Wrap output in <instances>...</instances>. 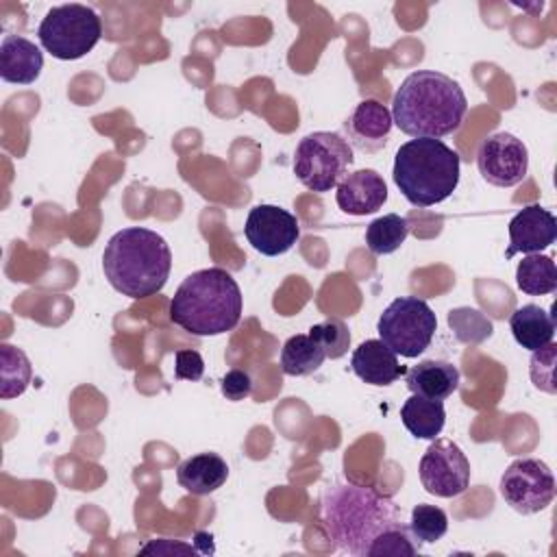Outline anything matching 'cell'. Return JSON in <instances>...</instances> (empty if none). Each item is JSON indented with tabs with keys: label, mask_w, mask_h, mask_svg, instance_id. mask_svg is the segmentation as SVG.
Masks as SVG:
<instances>
[{
	"label": "cell",
	"mask_w": 557,
	"mask_h": 557,
	"mask_svg": "<svg viewBox=\"0 0 557 557\" xmlns=\"http://www.w3.org/2000/svg\"><path fill=\"white\" fill-rule=\"evenodd\" d=\"M498 487L503 500L522 516L546 509L555 498L553 470L535 457L513 459L505 468Z\"/></svg>",
	"instance_id": "9c48e42d"
},
{
	"label": "cell",
	"mask_w": 557,
	"mask_h": 557,
	"mask_svg": "<svg viewBox=\"0 0 557 557\" xmlns=\"http://www.w3.org/2000/svg\"><path fill=\"white\" fill-rule=\"evenodd\" d=\"M220 389L228 400H244L250 396L252 392V379L246 370H228L222 381H220Z\"/></svg>",
	"instance_id": "4dcf8cb0"
},
{
	"label": "cell",
	"mask_w": 557,
	"mask_h": 557,
	"mask_svg": "<svg viewBox=\"0 0 557 557\" xmlns=\"http://www.w3.org/2000/svg\"><path fill=\"white\" fill-rule=\"evenodd\" d=\"M352 372L368 385H392L398 381L407 368L400 366L396 352H392L381 339L361 342L350 357Z\"/></svg>",
	"instance_id": "2e32d148"
},
{
	"label": "cell",
	"mask_w": 557,
	"mask_h": 557,
	"mask_svg": "<svg viewBox=\"0 0 557 557\" xmlns=\"http://www.w3.org/2000/svg\"><path fill=\"white\" fill-rule=\"evenodd\" d=\"M242 289L224 268H205L185 276L170 300V320L196 337L222 335L239 324Z\"/></svg>",
	"instance_id": "277c9868"
},
{
	"label": "cell",
	"mask_w": 557,
	"mask_h": 557,
	"mask_svg": "<svg viewBox=\"0 0 557 557\" xmlns=\"http://www.w3.org/2000/svg\"><path fill=\"white\" fill-rule=\"evenodd\" d=\"M513 339L527 350H540L555 337V318L540 305H522L509 315Z\"/></svg>",
	"instance_id": "ffe728a7"
},
{
	"label": "cell",
	"mask_w": 557,
	"mask_h": 557,
	"mask_svg": "<svg viewBox=\"0 0 557 557\" xmlns=\"http://www.w3.org/2000/svg\"><path fill=\"white\" fill-rule=\"evenodd\" d=\"M400 420L405 429L418 440H435L446 422V409L442 400H429L411 394L400 407Z\"/></svg>",
	"instance_id": "44dd1931"
},
{
	"label": "cell",
	"mask_w": 557,
	"mask_h": 557,
	"mask_svg": "<svg viewBox=\"0 0 557 557\" xmlns=\"http://www.w3.org/2000/svg\"><path fill=\"white\" fill-rule=\"evenodd\" d=\"M516 285L529 296H544L557 289V265L550 257L533 252L516 268Z\"/></svg>",
	"instance_id": "603a6c76"
},
{
	"label": "cell",
	"mask_w": 557,
	"mask_h": 557,
	"mask_svg": "<svg viewBox=\"0 0 557 557\" xmlns=\"http://www.w3.org/2000/svg\"><path fill=\"white\" fill-rule=\"evenodd\" d=\"M44 67L41 50L26 37L4 35L0 44V78L13 85H30Z\"/></svg>",
	"instance_id": "e0dca14e"
},
{
	"label": "cell",
	"mask_w": 557,
	"mask_h": 557,
	"mask_svg": "<svg viewBox=\"0 0 557 557\" xmlns=\"http://www.w3.org/2000/svg\"><path fill=\"white\" fill-rule=\"evenodd\" d=\"M102 270L109 285L128 298L159 294L172 270L168 242L150 228L126 226L111 235L102 252Z\"/></svg>",
	"instance_id": "3957f363"
},
{
	"label": "cell",
	"mask_w": 557,
	"mask_h": 557,
	"mask_svg": "<svg viewBox=\"0 0 557 557\" xmlns=\"http://www.w3.org/2000/svg\"><path fill=\"white\" fill-rule=\"evenodd\" d=\"M418 472L422 487L440 498H455L470 485V461L463 450L446 437H435L429 444Z\"/></svg>",
	"instance_id": "30bf717a"
},
{
	"label": "cell",
	"mask_w": 557,
	"mask_h": 557,
	"mask_svg": "<svg viewBox=\"0 0 557 557\" xmlns=\"http://www.w3.org/2000/svg\"><path fill=\"white\" fill-rule=\"evenodd\" d=\"M37 37L44 50L54 59L76 61L94 50V46L100 41L102 22L87 4H59L44 15Z\"/></svg>",
	"instance_id": "52a82bcc"
},
{
	"label": "cell",
	"mask_w": 557,
	"mask_h": 557,
	"mask_svg": "<svg viewBox=\"0 0 557 557\" xmlns=\"http://www.w3.org/2000/svg\"><path fill=\"white\" fill-rule=\"evenodd\" d=\"M376 331L379 339L392 352L413 359L429 348L437 331V318L426 300L418 296H400L383 309Z\"/></svg>",
	"instance_id": "ba28073f"
},
{
	"label": "cell",
	"mask_w": 557,
	"mask_h": 557,
	"mask_svg": "<svg viewBox=\"0 0 557 557\" xmlns=\"http://www.w3.org/2000/svg\"><path fill=\"white\" fill-rule=\"evenodd\" d=\"M205 372V361L198 350H176L174 352V376L183 381H200Z\"/></svg>",
	"instance_id": "f546056e"
},
{
	"label": "cell",
	"mask_w": 557,
	"mask_h": 557,
	"mask_svg": "<svg viewBox=\"0 0 557 557\" xmlns=\"http://www.w3.org/2000/svg\"><path fill=\"white\" fill-rule=\"evenodd\" d=\"M352 161V148L344 135L315 131L298 141L294 152V174L307 189L326 194L342 183Z\"/></svg>",
	"instance_id": "8992f818"
},
{
	"label": "cell",
	"mask_w": 557,
	"mask_h": 557,
	"mask_svg": "<svg viewBox=\"0 0 557 557\" xmlns=\"http://www.w3.org/2000/svg\"><path fill=\"white\" fill-rule=\"evenodd\" d=\"M0 363H2L0 366V396L15 398V396L24 394L30 383V376H33V368H30L26 352L11 344H2L0 346Z\"/></svg>",
	"instance_id": "d4e9b609"
},
{
	"label": "cell",
	"mask_w": 557,
	"mask_h": 557,
	"mask_svg": "<svg viewBox=\"0 0 557 557\" xmlns=\"http://www.w3.org/2000/svg\"><path fill=\"white\" fill-rule=\"evenodd\" d=\"M228 479V466L218 453H198L187 457L176 468L178 485L196 496H207L220 490Z\"/></svg>",
	"instance_id": "d6986e66"
},
{
	"label": "cell",
	"mask_w": 557,
	"mask_h": 557,
	"mask_svg": "<svg viewBox=\"0 0 557 557\" xmlns=\"http://www.w3.org/2000/svg\"><path fill=\"white\" fill-rule=\"evenodd\" d=\"M324 359L326 355L322 346L309 333L292 335L281 350V368L287 376L313 374L324 363Z\"/></svg>",
	"instance_id": "7402d4cb"
},
{
	"label": "cell",
	"mask_w": 557,
	"mask_h": 557,
	"mask_svg": "<svg viewBox=\"0 0 557 557\" xmlns=\"http://www.w3.org/2000/svg\"><path fill=\"white\" fill-rule=\"evenodd\" d=\"M405 383L411 394L429 400H446L459 387V370L450 361L424 359L405 372Z\"/></svg>",
	"instance_id": "ac0fdd59"
},
{
	"label": "cell",
	"mask_w": 557,
	"mask_h": 557,
	"mask_svg": "<svg viewBox=\"0 0 557 557\" xmlns=\"http://www.w3.org/2000/svg\"><path fill=\"white\" fill-rule=\"evenodd\" d=\"M420 542L411 535L409 527H396L385 531L368 550V557H400V555H416Z\"/></svg>",
	"instance_id": "83f0119b"
},
{
	"label": "cell",
	"mask_w": 557,
	"mask_h": 557,
	"mask_svg": "<svg viewBox=\"0 0 557 557\" xmlns=\"http://www.w3.org/2000/svg\"><path fill=\"white\" fill-rule=\"evenodd\" d=\"M468 113L457 81L435 70L411 72L392 98V120L409 137L440 139L455 133Z\"/></svg>",
	"instance_id": "7a4b0ae2"
},
{
	"label": "cell",
	"mask_w": 557,
	"mask_h": 557,
	"mask_svg": "<svg viewBox=\"0 0 557 557\" xmlns=\"http://www.w3.org/2000/svg\"><path fill=\"white\" fill-rule=\"evenodd\" d=\"M459 154L442 139H409L394 157V183L413 207L444 202L459 185Z\"/></svg>",
	"instance_id": "5b68a950"
},
{
	"label": "cell",
	"mask_w": 557,
	"mask_h": 557,
	"mask_svg": "<svg viewBox=\"0 0 557 557\" xmlns=\"http://www.w3.org/2000/svg\"><path fill=\"white\" fill-rule=\"evenodd\" d=\"M403 524L400 505L376 487L335 483L322 494V527L335 546L350 555L368 557L385 531Z\"/></svg>",
	"instance_id": "6da1fadb"
},
{
	"label": "cell",
	"mask_w": 557,
	"mask_h": 557,
	"mask_svg": "<svg viewBox=\"0 0 557 557\" xmlns=\"http://www.w3.org/2000/svg\"><path fill=\"white\" fill-rule=\"evenodd\" d=\"M244 235L257 252L278 257L294 248L300 237V224L287 209L276 205H255L246 218Z\"/></svg>",
	"instance_id": "7c38bea8"
},
{
	"label": "cell",
	"mask_w": 557,
	"mask_h": 557,
	"mask_svg": "<svg viewBox=\"0 0 557 557\" xmlns=\"http://www.w3.org/2000/svg\"><path fill=\"white\" fill-rule=\"evenodd\" d=\"M555 352L557 346L550 342L540 350H533L531 355V381L537 389L555 394L557 385H555Z\"/></svg>",
	"instance_id": "f1b7e54d"
},
{
	"label": "cell",
	"mask_w": 557,
	"mask_h": 557,
	"mask_svg": "<svg viewBox=\"0 0 557 557\" xmlns=\"http://www.w3.org/2000/svg\"><path fill=\"white\" fill-rule=\"evenodd\" d=\"M479 174L496 187H513L524 181L529 172V150L511 133L487 135L476 150Z\"/></svg>",
	"instance_id": "8fae6325"
},
{
	"label": "cell",
	"mask_w": 557,
	"mask_h": 557,
	"mask_svg": "<svg viewBox=\"0 0 557 557\" xmlns=\"http://www.w3.org/2000/svg\"><path fill=\"white\" fill-rule=\"evenodd\" d=\"M337 207L348 215H368L379 211L387 200V185L376 170H355L335 187Z\"/></svg>",
	"instance_id": "9a60e30c"
},
{
	"label": "cell",
	"mask_w": 557,
	"mask_h": 557,
	"mask_svg": "<svg viewBox=\"0 0 557 557\" xmlns=\"http://www.w3.org/2000/svg\"><path fill=\"white\" fill-rule=\"evenodd\" d=\"M172 550H178V553H194L191 546L183 544V542H174V546L168 542V540H159V542H150L141 548V553H172Z\"/></svg>",
	"instance_id": "1f68e13d"
},
{
	"label": "cell",
	"mask_w": 557,
	"mask_h": 557,
	"mask_svg": "<svg viewBox=\"0 0 557 557\" xmlns=\"http://www.w3.org/2000/svg\"><path fill=\"white\" fill-rule=\"evenodd\" d=\"M409 531L418 542L424 544H433L437 540H442L448 531V516L444 509L435 507V505H426L420 503L411 509V518H409Z\"/></svg>",
	"instance_id": "484cf974"
},
{
	"label": "cell",
	"mask_w": 557,
	"mask_h": 557,
	"mask_svg": "<svg viewBox=\"0 0 557 557\" xmlns=\"http://www.w3.org/2000/svg\"><path fill=\"white\" fill-rule=\"evenodd\" d=\"M309 335L322 346L329 359H339L348 352L350 333L342 320H324L309 329Z\"/></svg>",
	"instance_id": "4316f807"
},
{
	"label": "cell",
	"mask_w": 557,
	"mask_h": 557,
	"mask_svg": "<svg viewBox=\"0 0 557 557\" xmlns=\"http://www.w3.org/2000/svg\"><path fill=\"white\" fill-rule=\"evenodd\" d=\"M407 235H409L407 218L398 213H385L368 224L366 246L374 255H392L405 244Z\"/></svg>",
	"instance_id": "cb8c5ba5"
},
{
	"label": "cell",
	"mask_w": 557,
	"mask_h": 557,
	"mask_svg": "<svg viewBox=\"0 0 557 557\" xmlns=\"http://www.w3.org/2000/svg\"><path fill=\"white\" fill-rule=\"evenodd\" d=\"M392 111L379 100H361L344 122L346 141L359 152H379L392 135Z\"/></svg>",
	"instance_id": "4fadbf2b"
},
{
	"label": "cell",
	"mask_w": 557,
	"mask_h": 557,
	"mask_svg": "<svg viewBox=\"0 0 557 557\" xmlns=\"http://www.w3.org/2000/svg\"><path fill=\"white\" fill-rule=\"evenodd\" d=\"M557 237V220L542 205H529L520 209L509 222V246L505 257L511 259L516 252L533 255L548 248Z\"/></svg>",
	"instance_id": "5bb4252c"
}]
</instances>
